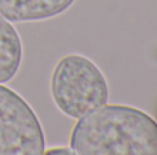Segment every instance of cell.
<instances>
[{
  "label": "cell",
  "mask_w": 157,
  "mask_h": 155,
  "mask_svg": "<svg viewBox=\"0 0 157 155\" xmlns=\"http://www.w3.org/2000/svg\"><path fill=\"white\" fill-rule=\"evenodd\" d=\"M71 150L73 155H157V124L135 107L105 104L77 121Z\"/></svg>",
  "instance_id": "6da1fadb"
},
{
  "label": "cell",
  "mask_w": 157,
  "mask_h": 155,
  "mask_svg": "<svg viewBox=\"0 0 157 155\" xmlns=\"http://www.w3.org/2000/svg\"><path fill=\"white\" fill-rule=\"evenodd\" d=\"M51 95L63 114L80 120L105 106L109 87L103 73L91 59L71 54L63 56L52 71Z\"/></svg>",
  "instance_id": "7a4b0ae2"
},
{
  "label": "cell",
  "mask_w": 157,
  "mask_h": 155,
  "mask_svg": "<svg viewBox=\"0 0 157 155\" xmlns=\"http://www.w3.org/2000/svg\"><path fill=\"white\" fill-rule=\"evenodd\" d=\"M41 124L32 107L0 84V155H44Z\"/></svg>",
  "instance_id": "3957f363"
},
{
  "label": "cell",
  "mask_w": 157,
  "mask_h": 155,
  "mask_svg": "<svg viewBox=\"0 0 157 155\" xmlns=\"http://www.w3.org/2000/svg\"><path fill=\"white\" fill-rule=\"evenodd\" d=\"M75 0H0V14L10 22L43 21L66 11Z\"/></svg>",
  "instance_id": "277c9868"
},
{
  "label": "cell",
  "mask_w": 157,
  "mask_h": 155,
  "mask_svg": "<svg viewBox=\"0 0 157 155\" xmlns=\"http://www.w3.org/2000/svg\"><path fill=\"white\" fill-rule=\"evenodd\" d=\"M22 60V43L18 32L0 14V84L11 81Z\"/></svg>",
  "instance_id": "5b68a950"
},
{
  "label": "cell",
  "mask_w": 157,
  "mask_h": 155,
  "mask_svg": "<svg viewBox=\"0 0 157 155\" xmlns=\"http://www.w3.org/2000/svg\"><path fill=\"white\" fill-rule=\"evenodd\" d=\"M44 155H73L71 148L66 147H58V148H51L48 151H44Z\"/></svg>",
  "instance_id": "8992f818"
},
{
  "label": "cell",
  "mask_w": 157,
  "mask_h": 155,
  "mask_svg": "<svg viewBox=\"0 0 157 155\" xmlns=\"http://www.w3.org/2000/svg\"><path fill=\"white\" fill-rule=\"evenodd\" d=\"M156 118H157V113H156ZM156 124H157V121H156Z\"/></svg>",
  "instance_id": "52a82bcc"
}]
</instances>
